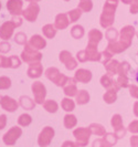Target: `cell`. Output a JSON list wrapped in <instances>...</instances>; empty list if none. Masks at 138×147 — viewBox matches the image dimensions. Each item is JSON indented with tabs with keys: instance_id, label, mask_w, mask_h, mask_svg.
Segmentation results:
<instances>
[{
	"instance_id": "obj_34",
	"label": "cell",
	"mask_w": 138,
	"mask_h": 147,
	"mask_svg": "<svg viewBox=\"0 0 138 147\" xmlns=\"http://www.w3.org/2000/svg\"><path fill=\"white\" fill-rule=\"evenodd\" d=\"M105 37L108 40V43L110 42H116L117 38H118V32L115 28H108L106 33H105Z\"/></svg>"
},
{
	"instance_id": "obj_25",
	"label": "cell",
	"mask_w": 138,
	"mask_h": 147,
	"mask_svg": "<svg viewBox=\"0 0 138 147\" xmlns=\"http://www.w3.org/2000/svg\"><path fill=\"white\" fill-rule=\"evenodd\" d=\"M119 62L116 61V60H110L108 61L106 64H105V69H106V71H107V74H109L110 76H113L114 74H117L118 72V67H119Z\"/></svg>"
},
{
	"instance_id": "obj_48",
	"label": "cell",
	"mask_w": 138,
	"mask_h": 147,
	"mask_svg": "<svg viewBox=\"0 0 138 147\" xmlns=\"http://www.w3.org/2000/svg\"><path fill=\"white\" fill-rule=\"evenodd\" d=\"M6 126H7V116L5 114H1L0 115V131L3 129Z\"/></svg>"
},
{
	"instance_id": "obj_14",
	"label": "cell",
	"mask_w": 138,
	"mask_h": 147,
	"mask_svg": "<svg viewBox=\"0 0 138 147\" xmlns=\"http://www.w3.org/2000/svg\"><path fill=\"white\" fill-rule=\"evenodd\" d=\"M110 124L113 126V128H114V131H115V134L117 135L118 138L125 136L126 129H125V127H124V125H123V119H122V116H120L119 114H115V115L112 117Z\"/></svg>"
},
{
	"instance_id": "obj_38",
	"label": "cell",
	"mask_w": 138,
	"mask_h": 147,
	"mask_svg": "<svg viewBox=\"0 0 138 147\" xmlns=\"http://www.w3.org/2000/svg\"><path fill=\"white\" fill-rule=\"evenodd\" d=\"M15 41L17 44H20V45H26L28 43V39H27V36L26 33L23 32H18L15 36Z\"/></svg>"
},
{
	"instance_id": "obj_18",
	"label": "cell",
	"mask_w": 138,
	"mask_h": 147,
	"mask_svg": "<svg viewBox=\"0 0 138 147\" xmlns=\"http://www.w3.org/2000/svg\"><path fill=\"white\" fill-rule=\"evenodd\" d=\"M63 92L67 97L76 96L77 92H79L77 86H76V80L75 79H70V81L63 86Z\"/></svg>"
},
{
	"instance_id": "obj_57",
	"label": "cell",
	"mask_w": 138,
	"mask_h": 147,
	"mask_svg": "<svg viewBox=\"0 0 138 147\" xmlns=\"http://www.w3.org/2000/svg\"><path fill=\"white\" fill-rule=\"evenodd\" d=\"M0 9H1V3H0Z\"/></svg>"
},
{
	"instance_id": "obj_9",
	"label": "cell",
	"mask_w": 138,
	"mask_h": 147,
	"mask_svg": "<svg viewBox=\"0 0 138 147\" xmlns=\"http://www.w3.org/2000/svg\"><path fill=\"white\" fill-rule=\"evenodd\" d=\"M17 23L13 20H10V21L3 22L1 26H0V38L3 40V41H8L10 38L12 37L13 34V30L17 28Z\"/></svg>"
},
{
	"instance_id": "obj_13",
	"label": "cell",
	"mask_w": 138,
	"mask_h": 147,
	"mask_svg": "<svg viewBox=\"0 0 138 147\" xmlns=\"http://www.w3.org/2000/svg\"><path fill=\"white\" fill-rule=\"evenodd\" d=\"M0 106L5 111H7L9 113H13L18 110L19 103L15 101V98L10 97L8 95H2L0 97Z\"/></svg>"
},
{
	"instance_id": "obj_32",
	"label": "cell",
	"mask_w": 138,
	"mask_h": 147,
	"mask_svg": "<svg viewBox=\"0 0 138 147\" xmlns=\"http://www.w3.org/2000/svg\"><path fill=\"white\" fill-rule=\"evenodd\" d=\"M71 36H72L74 39H81L84 36V28L80 26V24H76L74 26L72 29H71Z\"/></svg>"
},
{
	"instance_id": "obj_15",
	"label": "cell",
	"mask_w": 138,
	"mask_h": 147,
	"mask_svg": "<svg viewBox=\"0 0 138 147\" xmlns=\"http://www.w3.org/2000/svg\"><path fill=\"white\" fill-rule=\"evenodd\" d=\"M22 7H23L22 0H8L7 9L8 11L10 12V15L12 16L22 15V12H23Z\"/></svg>"
},
{
	"instance_id": "obj_23",
	"label": "cell",
	"mask_w": 138,
	"mask_h": 147,
	"mask_svg": "<svg viewBox=\"0 0 138 147\" xmlns=\"http://www.w3.org/2000/svg\"><path fill=\"white\" fill-rule=\"evenodd\" d=\"M36 102H34V100H32L31 97L27 95H22L20 96V98H19V105L21 106L23 110H28V111H31L34 109V106H36Z\"/></svg>"
},
{
	"instance_id": "obj_10",
	"label": "cell",
	"mask_w": 138,
	"mask_h": 147,
	"mask_svg": "<svg viewBox=\"0 0 138 147\" xmlns=\"http://www.w3.org/2000/svg\"><path fill=\"white\" fill-rule=\"evenodd\" d=\"M40 12V7L36 2H31L28 7L26 8L22 12L23 18L29 22H34L38 18V15Z\"/></svg>"
},
{
	"instance_id": "obj_40",
	"label": "cell",
	"mask_w": 138,
	"mask_h": 147,
	"mask_svg": "<svg viewBox=\"0 0 138 147\" xmlns=\"http://www.w3.org/2000/svg\"><path fill=\"white\" fill-rule=\"evenodd\" d=\"M131 70V65L128 62H123L119 64V67H118V72L117 74L118 75H126L127 76V72Z\"/></svg>"
},
{
	"instance_id": "obj_30",
	"label": "cell",
	"mask_w": 138,
	"mask_h": 147,
	"mask_svg": "<svg viewBox=\"0 0 138 147\" xmlns=\"http://www.w3.org/2000/svg\"><path fill=\"white\" fill-rule=\"evenodd\" d=\"M42 32L48 39H53L57 34V28L53 24H45L42 28Z\"/></svg>"
},
{
	"instance_id": "obj_1",
	"label": "cell",
	"mask_w": 138,
	"mask_h": 147,
	"mask_svg": "<svg viewBox=\"0 0 138 147\" xmlns=\"http://www.w3.org/2000/svg\"><path fill=\"white\" fill-rule=\"evenodd\" d=\"M135 36V29L131 26H126L124 27L122 31H120V37H119V41L118 42H110L108 43L106 50L109 52L114 53H120V52L125 51L129 45L131 44L133 41V37Z\"/></svg>"
},
{
	"instance_id": "obj_21",
	"label": "cell",
	"mask_w": 138,
	"mask_h": 147,
	"mask_svg": "<svg viewBox=\"0 0 138 147\" xmlns=\"http://www.w3.org/2000/svg\"><path fill=\"white\" fill-rule=\"evenodd\" d=\"M103 39V33L97 29H93L88 32V43L91 45H98L100 41Z\"/></svg>"
},
{
	"instance_id": "obj_6",
	"label": "cell",
	"mask_w": 138,
	"mask_h": 147,
	"mask_svg": "<svg viewBox=\"0 0 138 147\" xmlns=\"http://www.w3.org/2000/svg\"><path fill=\"white\" fill-rule=\"evenodd\" d=\"M31 90L34 96V102L36 104L43 105V103L45 102V96H46V88L43 83L40 81H36L34 83H32Z\"/></svg>"
},
{
	"instance_id": "obj_55",
	"label": "cell",
	"mask_w": 138,
	"mask_h": 147,
	"mask_svg": "<svg viewBox=\"0 0 138 147\" xmlns=\"http://www.w3.org/2000/svg\"><path fill=\"white\" fill-rule=\"evenodd\" d=\"M26 1H30V2H36L38 0H26Z\"/></svg>"
},
{
	"instance_id": "obj_51",
	"label": "cell",
	"mask_w": 138,
	"mask_h": 147,
	"mask_svg": "<svg viewBox=\"0 0 138 147\" xmlns=\"http://www.w3.org/2000/svg\"><path fill=\"white\" fill-rule=\"evenodd\" d=\"M131 147H138V136H131Z\"/></svg>"
},
{
	"instance_id": "obj_35",
	"label": "cell",
	"mask_w": 138,
	"mask_h": 147,
	"mask_svg": "<svg viewBox=\"0 0 138 147\" xmlns=\"http://www.w3.org/2000/svg\"><path fill=\"white\" fill-rule=\"evenodd\" d=\"M67 16H69V19H70V22H75L77 21L82 16V10L80 8H76V9H73L71 11L67 12Z\"/></svg>"
},
{
	"instance_id": "obj_7",
	"label": "cell",
	"mask_w": 138,
	"mask_h": 147,
	"mask_svg": "<svg viewBox=\"0 0 138 147\" xmlns=\"http://www.w3.org/2000/svg\"><path fill=\"white\" fill-rule=\"evenodd\" d=\"M54 129L51 126H45L38 136V145L40 147H48L54 138Z\"/></svg>"
},
{
	"instance_id": "obj_26",
	"label": "cell",
	"mask_w": 138,
	"mask_h": 147,
	"mask_svg": "<svg viewBox=\"0 0 138 147\" xmlns=\"http://www.w3.org/2000/svg\"><path fill=\"white\" fill-rule=\"evenodd\" d=\"M63 124H64L65 128L71 129V128L76 126V124H77V118H76L75 115H73V114H66L65 116H64V119H63Z\"/></svg>"
},
{
	"instance_id": "obj_28",
	"label": "cell",
	"mask_w": 138,
	"mask_h": 147,
	"mask_svg": "<svg viewBox=\"0 0 138 147\" xmlns=\"http://www.w3.org/2000/svg\"><path fill=\"white\" fill-rule=\"evenodd\" d=\"M90 129L92 134H94L96 136H105L107 133L105 131V127L101 124H97V123H92L90 125Z\"/></svg>"
},
{
	"instance_id": "obj_52",
	"label": "cell",
	"mask_w": 138,
	"mask_h": 147,
	"mask_svg": "<svg viewBox=\"0 0 138 147\" xmlns=\"http://www.w3.org/2000/svg\"><path fill=\"white\" fill-rule=\"evenodd\" d=\"M134 114L138 117V102L134 104Z\"/></svg>"
},
{
	"instance_id": "obj_37",
	"label": "cell",
	"mask_w": 138,
	"mask_h": 147,
	"mask_svg": "<svg viewBox=\"0 0 138 147\" xmlns=\"http://www.w3.org/2000/svg\"><path fill=\"white\" fill-rule=\"evenodd\" d=\"M104 140H105V142L108 144V145H110V146H113V145H115L117 143V140H118V137H117L116 134H114V133H107L104 137H103Z\"/></svg>"
},
{
	"instance_id": "obj_17",
	"label": "cell",
	"mask_w": 138,
	"mask_h": 147,
	"mask_svg": "<svg viewBox=\"0 0 138 147\" xmlns=\"http://www.w3.org/2000/svg\"><path fill=\"white\" fill-rule=\"evenodd\" d=\"M74 79L76 80V82L86 84L92 80V72L90 70H86V69H79L75 71Z\"/></svg>"
},
{
	"instance_id": "obj_53",
	"label": "cell",
	"mask_w": 138,
	"mask_h": 147,
	"mask_svg": "<svg viewBox=\"0 0 138 147\" xmlns=\"http://www.w3.org/2000/svg\"><path fill=\"white\" fill-rule=\"evenodd\" d=\"M135 80H136V81H137V83H138V70L135 72Z\"/></svg>"
},
{
	"instance_id": "obj_4",
	"label": "cell",
	"mask_w": 138,
	"mask_h": 147,
	"mask_svg": "<svg viewBox=\"0 0 138 147\" xmlns=\"http://www.w3.org/2000/svg\"><path fill=\"white\" fill-rule=\"evenodd\" d=\"M43 58L42 53L39 52V50H36L34 48H32L29 43L24 45V49L21 53V60L26 63H36V62H40Z\"/></svg>"
},
{
	"instance_id": "obj_36",
	"label": "cell",
	"mask_w": 138,
	"mask_h": 147,
	"mask_svg": "<svg viewBox=\"0 0 138 147\" xmlns=\"http://www.w3.org/2000/svg\"><path fill=\"white\" fill-rule=\"evenodd\" d=\"M79 8L84 12H90L93 9V2L92 0H81L79 3Z\"/></svg>"
},
{
	"instance_id": "obj_49",
	"label": "cell",
	"mask_w": 138,
	"mask_h": 147,
	"mask_svg": "<svg viewBox=\"0 0 138 147\" xmlns=\"http://www.w3.org/2000/svg\"><path fill=\"white\" fill-rule=\"evenodd\" d=\"M129 93H131V95L133 97H135V98H138V86H135V85H131L129 86Z\"/></svg>"
},
{
	"instance_id": "obj_5",
	"label": "cell",
	"mask_w": 138,
	"mask_h": 147,
	"mask_svg": "<svg viewBox=\"0 0 138 147\" xmlns=\"http://www.w3.org/2000/svg\"><path fill=\"white\" fill-rule=\"evenodd\" d=\"M92 135V132L90 127H77L73 131V136L75 137V143L80 147H85L88 144L90 137Z\"/></svg>"
},
{
	"instance_id": "obj_39",
	"label": "cell",
	"mask_w": 138,
	"mask_h": 147,
	"mask_svg": "<svg viewBox=\"0 0 138 147\" xmlns=\"http://www.w3.org/2000/svg\"><path fill=\"white\" fill-rule=\"evenodd\" d=\"M116 83L118 84L119 88H129V80L126 75H118L116 80Z\"/></svg>"
},
{
	"instance_id": "obj_11",
	"label": "cell",
	"mask_w": 138,
	"mask_h": 147,
	"mask_svg": "<svg viewBox=\"0 0 138 147\" xmlns=\"http://www.w3.org/2000/svg\"><path fill=\"white\" fill-rule=\"evenodd\" d=\"M21 65V60L17 55H11V57H3L0 55V66L5 69H18Z\"/></svg>"
},
{
	"instance_id": "obj_42",
	"label": "cell",
	"mask_w": 138,
	"mask_h": 147,
	"mask_svg": "<svg viewBox=\"0 0 138 147\" xmlns=\"http://www.w3.org/2000/svg\"><path fill=\"white\" fill-rule=\"evenodd\" d=\"M112 57H113V53L112 52H109L108 50H104V51L102 52V58H103V64L105 65L108 61H110L112 60Z\"/></svg>"
},
{
	"instance_id": "obj_2",
	"label": "cell",
	"mask_w": 138,
	"mask_h": 147,
	"mask_svg": "<svg viewBox=\"0 0 138 147\" xmlns=\"http://www.w3.org/2000/svg\"><path fill=\"white\" fill-rule=\"evenodd\" d=\"M117 8V3L115 2H109L106 1L104 8H103V13L101 16V26L103 28H110L112 24L115 20V10Z\"/></svg>"
},
{
	"instance_id": "obj_8",
	"label": "cell",
	"mask_w": 138,
	"mask_h": 147,
	"mask_svg": "<svg viewBox=\"0 0 138 147\" xmlns=\"http://www.w3.org/2000/svg\"><path fill=\"white\" fill-rule=\"evenodd\" d=\"M22 129L19 126H12L9 131H8L3 136H2V140L5 143V145L7 146H13L17 140L21 137Z\"/></svg>"
},
{
	"instance_id": "obj_56",
	"label": "cell",
	"mask_w": 138,
	"mask_h": 147,
	"mask_svg": "<svg viewBox=\"0 0 138 147\" xmlns=\"http://www.w3.org/2000/svg\"><path fill=\"white\" fill-rule=\"evenodd\" d=\"M64 1H70V0H64Z\"/></svg>"
},
{
	"instance_id": "obj_22",
	"label": "cell",
	"mask_w": 138,
	"mask_h": 147,
	"mask_svg": "<svg viewBox=\"0 0 138 147\" xmlns=\"http://www.w3.org/2000/svg\"><path fill=\"white\" fill-rule=\"evenodd\" d=\"M101 84H102V86H104L105 88H116L117 91L119 90V86H118V84L116 83V81H114L113 80V78L109 75V74H105V75H103L102 78H101Z\"/></svg>"
},
{
	"instance_id": "obj_44",
	"label": "cell",
	"mask_w": 138,
	"mask_h": 147,
	"mask_svg": "<svg viewBox=\"0 0 138 147\" xmlns=\"http://www.w3.org/2000/svg\"><path fill=\"white\" fill-rule=\"evenodd\" d=\"M10 49H11V45H10V43H9L8 41H2V42H0V52L7 53V52L10 51Z\"/></svg>"
},
{
	"instance_id": "obj_46",
	"label": "cell",
	"mask_w": 138,
	"mask_h": 147,
	"mask_svg": "<svg viewBox=\"0 0 138 147\" xmlns=\"http://www.w3.org/2000/svg\"><path fill=\"white\" fill-rule=\"evenodd\" d=\"M76 59L79 60L80 62H86L87 57H86V52H85V50H82V51L77 52V54H76Z\"/></svg>"
},
{
	"instance_id": "obj_29",
	"label": "cell",
	"mask_w": 138,
	"mask_h": 147,
	"mask_svg": "<svg viewBox=\"0 0 138 147\" xmlns=\"http://www.w3.org/2000/svg\"><path fill=\"white\" fill-rule=\"evenodd\" d=\"M44 110L49 113H57L59 110V104L54 100H45L43 103Z\"/></svg>"
},
{
	"instance_id": "obj_16",
	"label": "cell",
	"mask_w": 138,
	"mask_h": 147,
	"mask_svg": "<svg viewBox=\"0 0 138 147\" xmlns=\"http://www.w3.org/2000/svg\"><path fill=\"white\" fill-rule=\"evenodd\" d=\"M43 73V66L40 62L31 63L29 64V69L27 71V74L30 79H39Z\"/></svg>"
},
{
	"instance_id": "obj_19",
	"label": "cell",
	"mask_w": 138,
	"mask_h": 147,
	"mask_svg": "<svg viewBox=\"0 0 138 147\" xmlns=\"http://www.w3.org/2000/svg\"><path fill=\"white\" fill-rule=\"evenodd\" d=\"M28 43H29L32 48H34L36 50H41V49H44V48L46 47V41H45V39H43V38L41 37V36H39V34L32 36V37L30 38Z\"/></svg>"
},
{
	"instance_id": "obj_31",
	"label": "cell",
	"mask_w": 138,
	"mask_h": 147,
	"mask_svg": "<svg viewBox=\"0 0 138 147\" xmlns=\"http://www.w3.org/2000/svg\"><path fill=\"white\" fill-rule=\"evenodd\" d=\"M61 107L65 112H72L75 109V103L70 97H64L62 100V102H61Z\"/></svg>"
},
{
	"instance_id": "obj_58",
	"label": "cell",
	"mask_w": 138,
	"mask_h": 147,
	"mask_svg": "<svg viewBox=\"0 0 138 147\" xmlns=\"http://www.w3.org/2000/svg\"><path fill=\"white\" fill-rule=\"evenodd\" d=\"M137 36H138V34H137Z\"/></svg>"
},
{
	"instance_id": "obj_12",
	"label": "cell",
	"mask_w": 138,
	"mask_h": 147,
	"mask_svg": "<svg viewBox=\"0 0 138 147\" xmlns=\"http://www.w3.org/2000/svg\"><path fill=\"white\" fill-rule=\"evenodd\" d=\"M59 59H60V61L65 65L66 69L70 70V71H71V70H74V69H76V66H77L76 60L72 57L71 52L66 51V50L60 52V54H59Z\"/></svg>"
},
{
	"instance_id": "obj_47",
	"label": "cell",
	"mask_w": 138,
	"mask_h": 147,
	"mask_svg": "<svg viewBox=\"0 0 138 147\" xmlns=\"http://www.w3.org/2000/svg\"><path fill=\"white\" fill-rule=\"evenodd\" d=\"M131 13H137L138 12V0H131Z\"/></svg>"
},
{
	"instance_id": "obj_41",
	"label": "cell",
	"mask_w": 138,
	"mask_h": 147,
	"mask_svg": "<svg viewBox=\"0 0 138 147\" xmlns=\"http://www.w3.org/2000/svg\"><path fill=\"white\" fill-rule=\"evenodd\" d=\"M11 86V80L8 76H0V90H8Z\"/></svg>"
},
{
	"instance_id": "obj_33",
	"label": "cell",
	"mask_w": 138,
	"mask_h": 147,
	"mask_svg": "<svg viewBox=\"0 0 138 147\" xmlns=\"http://www.w3.org/2000/svg\"><path fill=\"white\" fill-rule=\"evenodd\" d=\"M32 123V117H31V115L29 114H21L19 118H18V124L22 127H27V126H29L30 124Z\"/></svg>"
},
{
	"instance_id": "obj_27",
	"label": "cell",
	"mask_w": 138,
	"mask_h": 147,
	"mask_svg": "<svg viewBox=\"0 0 138 147\" xmlns=\"http://www.w3.org/2000/svg\"><path fill=\"white\" fill-rule=\"evenodd\" d=\"M103 100L105 101V103L113 104L117 100V90L116 88H109L108 91L104 94Z\"/></svg>"
},
{
	"instance_id": "obj_3",
	"label": "cell",
	"mask_w": 138,
	"mask_h": 147,
	"mask_svg": "<svg viewBox=\"0 0 138 147\" xmlns=\"http://www.w3.org/2000/svg\"><path fill=\"white\" fill-rule=\"evenodd\" d=\"M45 76H46L48 80H50L51 82H53L57 86H62V88H63L66 83L70 81V79H71V78L66 76L65 74L61 73V72L59 71V69L54 67V66L46 69V71H45Z\"/></svg>"
},
{
	"instance_id": "obj_45",
	"label": "cell",
	"mask_w": 138,
	"mask_h": 147,
	"mask_svg": "<svg viewBox=\"0 0 138 147\" xmlns=\"http://www.w3.org/2000/svg\"><path fill=\"white\" fill-rule=\"evenodd\" d=\"M128 131L131 133H134V134H137L138 133V119L136 121H133L129 126H128Z\"/></svg>"
},
{
	"instance_id": "obj_50",
	"label": "cell",
	"mask_w": 138,
	"mask_h": 147,
	"mask_svg": "<svg viewBox=\"0 0 138 147\" xmlns=\"http://www.w3.org/2000/svg\"><path fill=\"white\" fill-rule=\"evenodd\" d=\"M62 147H80L76 143H74L72 140H65L63 144H62Z\"/></svg>"
},
{
	"instance_id": "obj_43",
	"label": "cell",
	"mask_w": 138,
	"mask_h": 147,
	"mask_svg": "<svg viewBox=\"0 0 138 147\" xmlns=\"http://www.w3.org/2000/svg\"><path fill=\"white\" fill-rule=\"evenodd\" d=\"M92 147H112L110 145H108L104 138H98V140H95L93 142V145Z\"/></svg>"
},
{
	"instance_id": "obj_54",
	"label": "cell",
	"mask_w": 138,
	"mask_h": 147,
	"mask_svg": "<svg viewBox=\"0 0 138 147\" xmlns=\"http://www.w3.org/2000/svg\"><path fill=\"white\" fill-rule=\"evenodd\" d=\"M106 1H109V2H115V3L118 2V0H106Z\"/></svg>"
},
{
	"instance_id": "obj_24",
	"label": "cell",
	"mask_w": 138,
	"mask_h": 147,
	"mask_svg": "<svg viewBox=\"0 0 138 147\" xmlns=\"http://www.w3.org/2000/svg\"><path fill=\"white\" fill-rule=\"evenodd\" d=\"M75 101L79 105H84L90 102V94L86 90H81L75 96Z\"/></svg>"
},
{
	"instance_id": "obj_20",
	"label": "cell",
	"mask_w": 138,
	"mask_h": 147,
	"mask_svg": "<svg viewBox=\"0 0 138 147\" xmlns=\"http://www.w3.org/2000/svg\"><path fill=\"white\" fill-rule=\"evenodd\" d=\"M70 19L67 18V13H59L55 17V22H54V27L59 30H63L67 28V26L70 24Z\"/></svg>"
}]
</instances>
